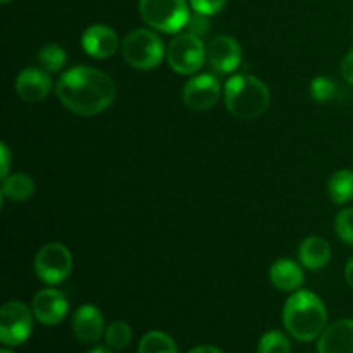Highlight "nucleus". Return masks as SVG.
<instances>
[{
    "label": "nucleus",
    "mask_w": 353,
    "mask_h": 353,
    "mask_svg": "<svg viewBox=\"0 0 353 353\" xmlns=\"http://www.w3.org/2000/svg\"><path fill=\"white\" fill-rule=\"evenodd\" d=\"M55 93L68 110L90 117L109 109L116 100V83L103 71L88 65L68 69L55 85Z\"/></svg>",
    "instance_id": "nucleus-1"
},
{
    "label": "nucleus",
    "mask_w": 353,
    "mask_h": 353,
    "mask_svg": "<svg viewBox=\"0 0 353 353\" xmlns=\"http://www.w3.org/2000/svg\"><path fill=\"white\" fill-rule=\"evenodd\" d=\"M283 324L296 341L317 340L327 327V310L323 300L309 290H299L283 307Z\"/></svg>",
    "instance_id": "nucleus-2"
},
{
    "label": "nucleus",
    "mask_w": 353,
    "mask_h": 353,
    "mask_svg": "<svg viewBox=\"0 0 353 353\" xmlns=\"http://www.w3.org/2000/svg\"><path fill=\"white\" fill-rule=\"evenodd\" d=\"M224 103L231 116L241 121L257 119L271 103V92L254 74H234L224 85Z\"/></svg>",
    "instance_id": "nucleus-3"
},
{
    "label": "nucleus",
    "mask_w": 353,
    "mask_h": 353,
    "mask_svg": "<svg viewBox=\"0 0 353 353\" xmlns=\"http://www.w3.org/2000/svg\"><path fill=\"white\" fill-rule=\"evenodd\" d=\"M121 54L128 65L140 71H150L161 65L165 57V48L161 37L152 30L138 28L128 33L121 43Z\"/></svg>",
    "instance_id": "nucleus-4"
},
{
    "label": "nucleus",
    "mask_w": 353,
    "mask_h": 353,
    "mask_svg": "<svg viewBox=\"0 0 353 353\" xmlns=\"http://www.w3.org/2000/svg\"><path fill=\"white\" fill-rule=\"evenodd\" d=\"M140 16L152 30L162 33H179L190 21V3L186 0H140Z\"/></svg>",
    "instance_id": "nucleus-5"
},
{
    "label": "nucleus",
    "mask_w": 353,
    "mask_h": 353,
    "mask_svg": "<svg viewBox=\"0 0 353 353\" xmlns=\"http://www.w3.org/2000/svg\"><path fill=\"white\" fill-rule=\"evenodd\" d=\"M169 68L183 76L195 74L207 61V48L200 37L192 33H179L171 40L165 50Z\"/></svg>",
    "instance_id": "nucleus-6"
},
{
    "label": "nucleus",
    "mask_w": 353,
    "mask_h": 353,
    "mask_svg": "<svg viewBox=\"0 0 353 353\" xmlns=\"http://www.w3.org/2000/svg\"><path fill=\"white\" fill-rule=\"evenodd\" d=\"M34 272L45 285H61L72 271V255L65 245L50 241L34 255Z\"/></svg>",
    "instance_id": "nucleus-7"
},
{
    "label": "nucleus",
    "mask_w": 353,
    "mask_h": 353,
    "mask_svg": "<svg viewBox=\"0 0 353 353\" xmlns=\"http://www.w3.org/2000/svg\"><path fill=\"white\" fill-rule=\"evenodd\" d=\"M33 310L19 300H10L0 309V341L3 347H19L33 331Z\"/></svg>",
    "instance_id": "nucleus-8"
},
{
    "label": "nucleus",
    "mask_w": 353,
    "mask_h": 353,
    "mask_svg": "<svg viewBox=\"0 0 353 353\" xmlns=\"http://www.w3.org/2000/svg\"><path fill=\"white\" fill-rule=\"evenodd\" d=\"M221 99V81L216 74L203 72L188 79L183 88V102L190 110L205 112L210 110Z\"/></svg>",
    "instance_id": "nucleus-9"
},
{
    "label": "nucleus",
    "mask_w": 353,
    "mask_h": 353,
    "mask_svg": "<svg viewBox=\"0 0 353 353\" xmlns=\"http://www.w3.org/2000/svg\"><path fill=\"white\" fill-rule=\"evenodd\" d=\"M34 319L43 326H57L69 312V302L64 293L57 288H43L31 300Z\"/></svg>",
    "instance_id": "nucleus-10"
},
{
    "label": "nucleus",
    "mask_w": 353,
    "mask_h": 353,
    "mask_svg": "<svg viewBox=\"0 0 353 353\" xmlns=\"http://www.w3.org/2000/svg\"><path fill=\"white\" fill-rule=\"evenodd\" d=\"M243 59L241 45L230 34H221L207 45V61L221 74H231L236 71Z\"/></svg>",
    "instance_id": "nucleus-11"
},
{
    "label": "nucleus",
    "mask_w": 353,
    "mask_h": 353,
    "mask_svg": "<svg viewBox=\"0 0 353 353\" xmlns=\"http://www.w3.org/2000/svg\"><path fill=\"white\" fill-rule=\"evenodd\" d=\"M105 321L99 307L86 303L72 316V333L79 343L93 345L105 334Z\"/></svg>",
    "instance_id": "nucleus-12"
},
{
    "label": "nucleus",
    "mask_w": 353,
    "mask_h": 353,
    "mask_svg": "<svg viewBox=\"0 0 353 353\" xmlns=\"http://www.w3.org/2000/svg\"><path fill=\"white\" fill-rule=\"evenodd\" d=\"M81 47L90 57L109 59L121 47L116 31L105 24H92L81 34Z\"/></svg>",
    "instance_id": "nucleus-13"
},
{
    "label": "nucleus",
    "mask_w": 353,
    "mask_h": 353,
    "mask_svg": "<svg viewBox=\"0 0 353 353\" xmlns=\"http://www.w3.org/2000/svg\"><path fill=\"white\" fill-rule=\"evenodd\" d=\"M16 92L24 102H41L52 92V78L41 68H26L16 79Z\"/></svg>",
    "instance_id": "nucleus-14"
},
{
    "label": "nucleus",
    "mask_w": 353,
    "mask_h": 353,
    "mask_svg": "<svg viewBox=\"0 0 353 353\" xmlns=\"http://www.w3.org/2000/svg\"><path fill=\"white\" fill-rule=\"evenodd\" d=\"M319 353H353V319H340L327 326L317 341Z\"/></svg>",
    "instance_id": "nucleus-15"
},
{
    "label": "nucleus",
    "mask_w": 353,
    "mask_h": 353,
    "mask_svg": "<svg viewBox=\"0 0 353 353\" xmlns=\"http://www.w3.org/2000/svg\"><path fill=\"white\" fill-rule=\"evenodd\" d=\"M269 279L274 288L295 293L302 290L305 276H303V269L299 262L292 261V259H278L269 269Z\"/></svg>",
    "instance_id": "nucleus-16"
},
{
    "label": "nucleus",
    "mask_w": 353,
    "mask_h": 353,
    "mask_svg": "<svg viewBox=\"0 0 353 353\" xmlns=\"http://www.w3.org/2000/svg\"><path fill=\"white\" fill-rule=\"evenodd\" d=\"M299 261L303 268L312 271L326 268L331 261L330 243L321 236L305 238L299 247Z\"/></svg>",
    "instance_id": "nucleus-17"
},
{
    "label": "nucleus",
    "mask_w": 353,
    "mask_h": 353,
    "mask_svg": "<svg viewBox=\"0 0 353 353\" xmlns=\"http://www.w3.org/2000/svg\"><path fill=\"white\" fill-rule=\"evenodd\" d=\"M34 193V181L30 174L12 172L2 178V196L10 202H24Z\"/></svg>",
    "instance_id": "nucleus-18"
},
{
    "label": "nucleus",
    "mask_w": 353,
    "mask_h": 353,
    "mask_svg": "<svg viewBox=\"0 0 353 353\" xmlns=\"http://www.w3.org/2000/svg\"><path fill=\"white\" fill-rule=\"evenodd\" d=\"M327 195L338 205H343L353 200V171L340 169L327 181Z\"/></svg>",
    "instance_id": "nucleus-19"
},
{
    "label": "nucleus",
    "mask_w": 353,
    "mask_h": 353,
    "mask_svg": "<svg viewBox=\"0 0 353 353\" xmlns=\"http://www.w3.org/2000/svg\"><path fill=\"white\" fill-rule=\"evenodd\" d=\"M138 353H179L176 341L164 331H148L138 345Z\"/></svg>",
    "instance_id": "nucleus-20"
},
{
    "label": "nucleus",
    "mask_w": 353,
    "mask_h": 353,
    "mask_svg": "<svg viewBox=\"0 0 353 353\" xmlns=\"http://www.w3.org/2000/svg\"><path fill=\"white\" fill-rule=\"evenodd\" d=\"M37 62L43 71L52 74V72L62 71V68H64L65 62H68V54H65V50L61 45L48 43L38 50Z\"/></svg>",
    "instance_id": "nucleus-21"
},
{
    "label": "nucleus",
    "mask_w": 353,
    "mask_h": 353,
    "mask_svg": "<svg viewBox=\"0 0 353 353\" xmlns=\"http://www.w3.org/2000/svg\"><path fill=\"white\" fill-rule=\"evenodd\" d=\"M103 338H105L107 347L119 352L130 347L131 340H133V330L124 321H114V323H110L107 326Z\"/></svg>",
    "instance_id": "nucleus-22"
},
{
    "label": "nucleus",
    "mask_w": 353,
    "mask_h": 353,
    "mask_svg": "<svg viewBox=\"0 0 353 353\" xmlns=\"http://www.w3.org/2000/svg\"><path fill=\"white\" fill-rule=\"evenodd\" d=\"M257 353H292V343L283 331L272 330L262 334L257 345Z\"/></svg>",
    "instance_id": "nucleus-23"
},
{
    "label": "nucleus",
    "mask_w": 353,
    "mask_h": 353,
    "mask_svg": "<svg viewBox=\"0 0 353 353\" xmlns=\"http://www.w3.org/2000/svg\"><path fill=\"white\" fill-rule=\"evenodd\" d=\"M334 230L343 243L353 247V207L340 210L334 219Z\"/></svg>",
    "instance_id": "nucleus-24"
},
{
    "label": "nucleus",
    "mask_w": 353,
    "mask_h": 353,
    "mask_svg": "<svg viewBox=\"0 0 353 353\" xmlns=\"http://www.w3.org/2000/svg\"><path fill=\"white\" fill-rule=\"evenodd\" d=\"M336 93V85L326 76H317L310 83V95L316 102H327Z\"/></svg>",
    "instance_id": "nucleus-25"
},
{
    "label": "nucleus",
    "mask_w": 353,
    "mask_h": 353,
    "mask_svg": "<svg viewBox=\"0 0 353 353\" xmlns=\"http://www.w3.org/2000/svg\"><path fill=\"white\" fill-rule=\"evenodd\" d=\"M226 6V0H190V7L203 16H214Z\"/></svg>",
    "instance_id": "nucleus-26"
},
{
    "label": "nucleus",
    "mask_w": 353,
    "mask_h": 353,
    "mask_svg": "<svg viewBox=\"0 0 353 353\" xmlns=\"http://www.w3.org/2000/svg\"><path fill=\"white\" fill-rule=\"evenodd\" d=\"M209 16H203V14L195 12L193 16H190L188 24H186V33H192L195 37H200V34L207 33L209 31Z\"/></svg>",
    "instance_id": "nucleus-27"
},
{
    "label": "nucleus",
    "mask_w": 353,
    "mask_h": 353,
    "mask_svg": "<svg viewBox=\"0 0 353 353\" xmlns=\"http://www.w3.org/2000/svg\"><path fill=\"white\" fill-rule=\"evenodd\" d=\"M341 74H343L345 81L353 85V48L341 61Z\"/></svg>",
    "instance_id": "nucleus-28"
},
{
    "label": "nucleus",
    "mask_w": 353,
    "mask_h": 353,
    "mask_svg": "<svg viewBox=\"0 0 353 353\" xmlns=\"http://www.w3.org/2000/svg\"><path fill=\"white\" fill-rule=\"evenodd\" d=\"M0 154H2V162H0V165H2V178H6V176H9V169H10V148L7 147L6 143L0 145Z\"/></svg>",
    "instance_id": "nucleus-29"
},
{
    "label": "nucleus",
    "mask_w": 353,
    "mask_h": 353,
    "mask_svg": "<svg viewBox=\"0 0 353 353\" xmlns=\"http://www.w3.org/2000/svg\"><path fill=\"white\" fill-rule=\"evenodd\" d=\"M188 353H224V352L221 350V348L214 347V345H200V347H195Z\"/></svg>",
    "instance_id": "nucleus-30"
},
{
    "label": "nucleus",
    "mask_w": 353,
    "mask_h": 353,
    "mask_svg": "<svg viewBox=\"0 0 353 353\" xmlns=\"http://www.w3.org/2000/svg\"><path fill=\"white\" fill-rule=\"evenodd\" d=\"M345 279H347L348 286L353 288V255L348 259L347 265H345Z\"/></svg>",
    "instance_id": "nucleus-31"
},
{
    "label": "nucleus",
    "mask_w": 353,
    "mask_h": 353,
    "mask_svg": "<svg viewBox=\"0 0 353 353\" xmlns=\"http://www.w3.org/2000/svg\"><path fill=\"white\" fill-rule=\"evenodd\" d=\"M86 353H114V352H112V348H109V347H95Z\"/></svg>",
    "instance_id": "nucleus-32"
},
{
    "label": "nucleus",
    "mask_w": 353,
    "mask_h": 353,
    "mask_svg": "<svg viewBox=\"0 0 353 353\" xmlns=\"http://www.w3.org/2000/svg\"><path fill=\"white\" fill-rule=\"evenodd\" d=\"M0 353H14V352H10V350H9V347H6V348H3V350L0 352Z\"/></svg>",
    "instance_id": "nucleus-33"
},
{
    "label": "nucleus",
    "mask_w": 353,
    "mask_h": 353,
    "mask_svg": "<svg viewBox=\"0 0 353 353\" xmlns=\"http://www.w3.org/2000/svg\"><path fill=\"white\" fill-rule=\"evenodd\" d=\"M0 2H2V3H9L10 0H0Z\"/></svg>",
    "instance_id": "nucleus-34"
}]
</instances>
